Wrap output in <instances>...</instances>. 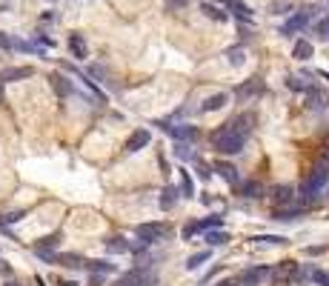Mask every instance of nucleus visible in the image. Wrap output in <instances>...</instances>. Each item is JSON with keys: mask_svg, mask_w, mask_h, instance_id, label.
<instances>
[{"mask_svg": "<svg viewBox=\"0 0 329 286\" xmlns=\"http://www.w3.org/2000/svg\"><path fill=\"white\" fill-rule=\"evenodd\" d=\"M243 143H246V140H243L241 135H235L232 129H229V123L212 132V146H215L218 155H241Z\"/></svg>", "mask_w": 329, "mask_h": 286, "instance_id": "f257e3e1", "label": "nucleus"}, {"mask_svg": "<svg viewBox=\"0 0 329 286\" xmlns=\"http://www.w3.org/2000/svg\"><path fill=\"white\" fill-rule=\"evenodd\" d=\"M326 183H329V166L323 163V160H318V163L312 166V175H309V178L303 180L300 192L307 195V198H312V195H318Z\"/></svg>", "mask_w": 329, "mask_h": 286, "instance_id": "f03ea898", "label": "nucleus"}, {"mask_svg": "<svg viewBox=\"0 0 329 286\" xmlns=\"http://www.w3.org/2000/svg\"><path fill=\"white\" fill-rule=\"evenodd\" d=\"M269 203H272V209H284V206H292L295 203V189L289 183H275V186H269Z\"/></svg>", "mask_w": 329, "mask_h": 286, "instance_id": "7ed1b4c3", "label": "nucleus"}, {"mask_svg": "<svg viewBox=\"0 0 329 286\" xmlns=\"http://www.w3.org/2000/svg\"><path fill=\"white\" fill-rule=\"evenodd\" d=\"M166 235H169L166 223H140V226H138V237H140V243H143V246L163 241Z\"/></svg>", "mask_w": 329, "mask_h": 286, "instance_id": "20e7f679", "label": "nucleus"}, {"mask_svg": "<svg viewBox=\"0 0 329 286\" xmlns=\"http://www.w3.org/2000/svg\"><path fill=\"white\" fill-rule=\"evenodd\" d=\"M149 143H152V132H149V129H135L129 135V140H126L123 152L126 155H138L140 149H146Z\"/></svg>", "mask_w": 329, "mask_h": 286, "instance_id": "39448f33", "label": "nucleus"}, {"mask_svg": "<svg viewBox=\"0 0 329 286\" xmlns=\"http://www.w3.org/2000/svg\"><path fill=\"white\" fill-rule=\"evenodd\" d=\"M255 112H241L238 114V117H235V121H229V129H232L235 135H241L243 140H246V135L249 132H252V129H255Z\"/></svg>", "mask_w": 329, "mask_h": 286, "instance_id": "423d86ee", "label": "nucleus"}, {"mask_svg": "<svg viewBox=\"0 0 329 286\" xmlns=\"http://www.w3.org/2000/svg\"><path fill=\"white\" fill-rule=\"evenodd\" d=\"M261 92H263V80L261 78H249L246 83H241L238 89H235V98L241 100V103H246V100L258 98Z\"/></svg>", "mask_w": 329, "mask_h": 286, "instance_id": "0eeeda50", "label": "nucleus"}, {"mask_svg": "<svg viewBox=\"0 0 329 286\" xmlns=\"http://www.w3.org/2000/svg\"><path fill=\"white\" fill-rule=\"evenodd\" d=\"M312 20V12H295L289 20L281 26V35L284 37H289V35H295V32H300V29H307V23Z\"/></svg>", "mask_w": 329, "mask_h": 286, "instance_id": "6e6552de", "label": "nucleus"}, {"mask_svg": "<svg viewBox=\"0 0 329 286\" xmlns=\"http://www.w3.org/2000/svg\"><path fill=\"white\" fill-rule=\"evenodd\" d=\"M307 109L309 112H315V114H321V112H326L329 109V98L318 89V86H312L307 92Z\"/></svg>", "mask_w": 329, "mask_h": 286, "instance_id": "1a4fd4ad", "label": "nucleus"}, {"mask_svg": "<svg viewBox=\"0 0 329 286\" xmlns=\"http://www.w3.org/2000/svg\"><path fill=\"white\" fill-rule=\"evenodd\" d=\"M272 275V269L269 266H258V269H246V272H241V283L243 286H258V283H263V280Z\"/></svg>", "mask_w": 329, "mask_h": 286, "instance_id": "9d476101", "label": "nucleus"}, {"mask_svg": "<svg viewBox=\"0 0 329 286\" xmlns=\"http://www.w3.org/2000/svg\"><path fill=\"white\" fill-rule=\"evenodd\" d=\"M115 286H152V278L143 269H132L126 275H120V280Z\"/></svg>", "mask_w": 329, "mask_h": 286, "instance_id": "9b49d317", "label": "nucleus"}, {"mask_svg": "<svg viewBox=\"0 0 329 286\" xmlns=\"http://www.w3.org/2000/svg\"><path fill=\"white\" fill-rule=\"evenodd\" d=\"M295 275H298V264H295V260H286V264H281L278 269L272 272L269 278L275 280L278 286H284V283H289V280H292Z\"/></svg>", "mask_w": 329, "mask_h": 286, "instance_id": "f8f14e48", "label": "nucleus"}, {"mask_svg": "<svg viewBox=\"0 0 329 286\" xmlns=\"http://www.w3.org/2000/svg\"><path fill=\"white\" fill-rule=\"evenodd\" d=\"M35 75L32 66H9V69L0 72V83H12V80H26Z\"/></svg>", "mask_w": 329, "mask_h": 286, "instance_id": "ddd939ff", "label": "nucleus"}, {"mask_svg": "<svg viewBox=\"0 0 329 286\" xmlns=\"http://www.w3.org/2000/svg\"><path fill=\"white\" fill-rule=\"evenodd\" d=\"M212 172H218V175L226 180L229 186H238V183H241V178H238V169H235L232 163H226V160H218V163L212 166Z\"/></svg>", "mask_w": 329, "mask_h": 286, "instance_id": "4468645a", "label": "nucleus"}, {"mask_svg": "<svg viewBox=\"0 0 329 286\" xmlns=\"http://www.w3.org/2000/svg\"><path fill=\"white\" fill-rule=\"evenodd\" d=\"M103 249L109 252V255H126V252H129V241L120 237V235H112V237L103 241Z\"/></svg>", "mask_w": 329, "mask_h": 286, "instance_id": "2eb2a0df", "label": "nucleus"}, {"mask_svg": "<svg viewBox=\"0 0 329 286\" xmlns=\"http://www.w3.org/2000/svg\"><path fill=\"white\" fill-rule=\"evenodd\" d=\"M229 103V94L226 92H215V94H209V98L204 100V106H200V112H218V109H223Z\"/></svg>", "mask_w": 329, "mask_h": 286, "instance_id": "dca6fc26", "label": "nucleus"}, {"mask_svg": "<svg viewBox=\"0 0 329 286\" xmlns=\"http://www.w3.org/2000/svg\"><path fill=\"white\" fill-rule=\"evenodd\" d=\"M52 89L60 94V98H69V94H74V83L66 75H52Z\"/></svg>", "mask_w": 329, "mask_h": 286, "instance_id": "f3484780", "label": "nucleus"}, {"mask_svg": "<svg viewBox=\"0 0 329 286\" xmlns=\"http://www.w3.org/2000/svg\"><path fill=\"white\" fill-rule=\"evenodd\" d=\"M241 186V195L243 198H263V195H266V189H263V183L261 180H243V183H238Z\"/></svg>", "mask_w": 329, "mask_h": 286, "instance_id": "a211bd4d", "label": "nucleus"}, {"mask_svg": "<svg viewBox=\"0 0 329 286\" xmlns=\"http://www.w3.org/2000/svg\"><path fill=\"white\" fill-rule=\"evenodd\" d=\"M55 264L66 266V269H83V266H86V260H83L81 255H72V252H63V255H55Z\"/></svg>", "mask_w": 329, "mask_h": 286, "instance_id": "6ab92c4d", "label": "nucleus"}, {"mask_svg": "<svg viewBox=\"0 0 329 286\" xmlns=\"http://www.w3.org/2000/svg\"><path fill=\"white\" fill-rule=\"evenodd\" d=\"M303 209H295V206H284V209H272V221H281V223H289V221H298Z\"/></svg>", "mask_w": 329, "mask_h": 286, "instance_id": "aec40b11", "label": "nucleus"}, {"mask_svg": "<svg viewBox=\"0 0 329 286\" xmlns=\"http://www.w3.org/2000/svg\"><path fill=\"white\" fill-rule=\"evenodd\" d=\"M178 200H181V189H178V186H166V189L161 192V209H163V212H169Z\"/></svg>", "mask_w": 329, "mask_h": 286, "instance_id": "412c9836", "label": "nucleus"}, {"mask_svg": "<svg viewBox=\"0 0 329 286\" xmlns=\"http://www.w3.org/2000/svg\"><path fill=\"white\" fill-rule=\"evenodd\" d=\"M229 241H232V237H229V232H223V229H206V243H209V246H226Z\"/></svg>", "mask_w": 329, "mask_h": 286, "instance_id": "4be33fe9", "label": "nucleus"}, {"mask_svg": "<svg viewBox=\"0 0 329 286\" xmlns=\"http://www.w3.org/2000/svg\"><path fill=\"white\" fill-rule=\"evenodd\" d=\"M312 55H315V49H312V43H309V40H295V46H292V57H295V60H309Z\"/></svg>", "mask_w": 329, "mask_h": 286, "instance_id": "5701e85b", "label": "nucleus"}, {"mask_svg": "<svg viewBox=\"0 0 329 286\" xmlns=\"http://www.w3.org/2000/svg\"><path fill=\"white\" fill-rule=\"evenodd\" d=\"M86 269H92L95 275H115L117 266L109 264V260H86Z\"/></svg>", "mask_w": 329, "mask_h": 286, "instance_id": "b1692460", "label": "nucleus"}, {"mask_svg": "<svg viewBox=\"0 0 329 286\" xmlns=\"http://www.w3.org/2000/svg\"><path fill=\"white\" fill-rule=\"evenodd\" d=\"M69 49H72V55L78 57V60H83V57L89 55V52H86V40H83L81 35H72V37H69Z\"/></svg>", "mask_w": 329, "mask_h": 286, "instance_id": "393cba45", "label": "nucleus"}, {"mask_svg": "<svg viewBox=\"0 0 329 286\" xmlns=\"http://www.w3.org/2000/svg\"><path fill=\"white\" fill-rule=\"evenodd\" d=\"M209 257H212V252H209V249H204V252H195V255H189V260H186V269H189V272L200 269V266H204L206 260H209Z\"/></svg>", "mask_w": 329, "mask_h": 286, "instance_id": "a878e982", "label": "nucleus"}, {"mask_svg": "<svg viewBox=\"0 0 329 286\" xmlns=\"http://www.w3.org/2000/svg\"><path fill=\"white\" fill-rule=\"evenodd\" d=\"M192 160H195V169H197V178H200V180H204V183H209V180H212V166H209V163H206V160H204V157H192Z\"/></svg>", "mask_w": 329, "mask_h": 286, "instance_id": "bb28decb", "label": "nucleus"}, {"mask_svg": "<svg viewBox=\"0 0 329 286\" xmlns=\"http://www.w3.org/2000/svg\"><path fill=\"white\" fill-rule=\"evenodd\" d=\"M307 278L312 280L315 286H329V272H323V269H318V266H312V269L307 272Z\"/></svg>", "mask_w": 329, "mask_h": 286, "instance_id": "cd10ccee", "label": "nucleus"}, {"mask_svg": "<svg viewBox=\"0 0 329 286\" xmlns=\"http://www.w3.org/2000/svg\"><path fill=\"white\" fill-rule=\"evenodd\" d=\"M58 241H60V235H46V237H40V241L35 243V252H52L55 246H58Z\"/></svg>", "mask_w": 329, "mask_h": 286, "instance_id": "c85d7f7f", "label": "nucleus"}, {"mask_svg": "<svg viewBox=\"0 0 329 286\" xmlns=\"http://www.w3.org/2000/svg\"><path fill=\"white\" fill-rule=\"evenodd\" d=\"M286 86H289L292 92H309V89H312V83H307V80L298 78V75H289V78H286Z\"/></svg>", "mask_w": 329, "mask_h": 286, "instance_id": "c756f323", "label": "nucleus"}, {"mask_svg": "<svg viewBox=\"0 0 329 286\" xmlns=\"http://www.w3.org/2000/svg\"><path fill=\"white\" fill-rule=\"evenodd\" d=\"M181 189L183 198H195V183H192V175L186 169H181Z\"/></svg>", "mask_w": 329, "mask_h": 286, "instance_id": "7c9ffc66", "label": "nucleus"}, {"mask_svg": "<svg viewBox=\"0 0 329 286\" xmlns=\"http://www.w3.org/2000/svg\"><path fill=\"white\" fill-rule=\"evenodd\" d=\"M252 241L261 243V246H263V243H266V246H284L286 237H281V235H255Z\"/></svg>", "mask_w": 329, "mask_h": 286, "instance_id": "2f4dec72", "label": "nucleus"}, {"mask_svg": "<svg viewBox=\"0 0 329 286\" xmlns=\"http://www.w3.org/2000/svg\"><path fill=\"white\" fill-rule=\"evenodd\" d=\"M226 6L232 9V12L238 14V17H246V20H249V17H252V9H249L246 3H241V0H229Z\"/></svg>", "mask_w": 329, "mask_h": 286, "instance_id": "473e14b6", "label": "nucleus"}, {"mask_svg": "<svg viewBox=\"0 0 329 286\" xmlns=\"http://www.w3.org/2000/svg\"><path fill=\"white\" fill-rule=\"evenodd\" d=\"M200 9H204V12H206V17H212V20H220V23H223V20H229V14L223 12V9H218V6H209V3H204Z\"/></svg>", "mask_w": 329, "mask_h": 286, "instance_id": "72a5a7b5", "label": "nucleus"}, {"mask_svg": "<svg viewBox=\"0 0 329 286\" xmlns=\"http://www.w3.org/2000/svg\"><path fill=\"white\" fill-rule=\"evenodd\" d=\"M89 72H92L95 78H100L103 83H109L112 89H117V86H115V80H112V72H106V69H103V66H92V69H89Z\"/></svg>", "mask_w": 329, "mask_h": 286, "instance_id": "f704fd0d", "label": "nucleus"}, {"mask_svg": "<svg viewBox=\"0 0 329 286\" xmlns=\"http://www.w3.org/2000/svg\"><path fill=\"white\" fill-rule=\"evenodd\" d=\"M189 149H192L189 143H181V140H175V149H172V152H175V155L181 157V160H192V157H195V155H192Z\"/></svg>", "mask_w": 329, "mask_h": 286, "instance_id": "c9c22d12", "label": "nucleus"}, {"mask_svg": "<svg viewBox=\"0 0 329 286\" xmlns=\"http://www.w3.org/2000/svg\"><path fill=\"white\" fill-rule=\"evenodd\" d=\"M197 232H204V223H200V221H192V223H186V226H183L181 235L186 237V241H189L192 235H197Z\"/></svg>", "mask_w": 329, "mask_h": 286, "instance_id": "e433bc0d", "label": "nucleus"}, {"mask_svg": "<svg viewBox=\"0 0 329 286\" xmlns=\"http://www.w3.org/2000/svg\"><path fill=\"white\" fill-rule=\"evenodd\" d=\"M204 223V232L206 229H218V226H223V214H209L206 221H200Z\"/></svg>", "mask_w": 329, "mask_h": 286, "instance_id": "4c0bfd02", "label": "nucleus"}, {"mask_svg": "<svg viewBox=\"0 0 329 286\" xmlns=\"http://www.w3.org/2000/svg\"><path fill=\"white\" fill-rule=\"evenodd\" d=\"M226 55H229V63H232V66H241V63H243V49H241V46L229 49Z\"/></svg>", "mask_w": 329, "mask_h": 286, "instance_id": "58836bf2", "label": "nucleus"}, {"mask_svg": "<svg viewBox=\"0 0 329 286\" xmlns=\"http://www.w3.org/2000/svg\"><path fill=\"white\" fill-rule=\"evenodd\" d=\"M315 32H318V35H321L323 40H329V14H326V17H323L321 23H318V29H315Z\"/></svg>", "mask_w": 329, "mask_h": 286, "instance_id": "ea45409f", "label": "nucleus"}, {"mask_svg": "<svg viewBox=\"0 0 329 286\" xmlns=\"http://www.w3.org/2000/svg\"><path fill=\"white\" fill-rule=\"evenodd\" d=\"M20 218H23V212H20V209H17V212H9V214H3V221H0V223H3V226H6V223H17V221H20Z\"/></svg>", "mask_w": 329, "mask_h": 286, "instance_id": "a19ab883", "label": "nucleus"}, {"mask_svg": "<svg viewBox=\"0 0 329 286\" xmlns=\"http://www.w3.org/2000/svg\"><path fill=\"white\" fill-rule=\"evenodd\" d=\"M12 43H15V37H9L0 32V49H12Z\"/></svg>", "mask_w": 329, "mask_h": 286, "instance_id": "79ce46f5", "label": "nucleus"}, {"mask_svg": "<svg viewBox=\"0 0 329 286\" xmlns=\"http://www.w3.org/2000/svg\"><path fill=\"white\" fill-rule=\"evenodd\" d=\"M329 246H307V255H323Z\"/></svg>", "mask_w": 329, "mask_h": 286, "instance_id": "37998d69", "label": "nucleus"}, {"mask_svg": "<svg viewBox=\"0 0 329 286\" xmlns=\"http://www.w3.org/2000/svg\"><path fill=\"white\" fill-rule=\"evenodd\" d=\"M186 3H189V0H166V6H169V9H183Z\"/></svg>", "mask_w": 329, "mask_h": 286, "instance_id": "c03bdc74", "label": "nucleus"}, {"mask_svg": "<svg viewBox=\"0 0 329 286\" xmlns=\"http://www.w3.org/2000/svg\"><path fill=\"white\" fill-rule=\"evenodd\" d=\"M215 286H238V280H232V278H226V280H218Z\"/></svg>", "mask_w": 329, "mask_h": 286, "instance_id": "a18cd8bd", "label": "nucleus"}, {"mask_svg": "<svg viewBox=\"0 0 329 286\" xmlns=\"http://www.w3.org/2000/svg\"><path fill=\"white\" fill-rule=\"evenodd\" d=\"M103 283V275H95V272H92V286H100Z\"/></svg>", "mask_w": 329, "mask_h": 286, "instance_id": "49530a36", "label": "nucleus"}, {"mask_svg": "<svg viewBox=\"0 0 329 286\" xmlns=\"http://www.w3.org/2000/svg\"><path fill=\"white\" fill-rule=\"evenodd\" d=\"M321 160H323V163L329 166V146H326V152H323V157H321Z\"/></svg>", "mask_w": 329, "mask_h": 286, "instance_id": "de8ad7c7", "label": "nucleus"}, {"mask_svg": "<svg viewBox=\"0 0 329 286\" xmlns=\"http://www.w3.org/2000/svg\"><path fill=\"white\" fill-rule=\"evenodd\" d=\"M60 286H78L74 280H60Z\"/></svg>", "mask_w": 329, "mask_h": 286, "instance_id": "09e8293b", "label": "nucleus"}, {"mask_svg": "<svg viewBox=\"0 0 329 286\" xmlns=\"http://www.w3.org/2000/svg\"><path fill=\"white\" fill-rule=\"evenodd\" d=\"M6 286H23V283H17V280H9V283Z\"/></svg>", "mask_w": 329, "mask_h": 286, "instance_id": "8fccbe9b", "label": "nucleus"}, {"mask_svg": "<svg viewBox=\"0 0 329 286\" xmlns=\"http://www.w3.org/2000/svg\"><path fill=\"white\" fill-rule=\"evenodd\" d=\"M0 103H3V83H0Z\"/></svg>", "mask_w": 329, "mask_h": 286, "instance_id": "3c124183", "label": "nucleus"}, {"mask_svg": "<svg viewBox=\"0 0 329 286\" xmlns=\"http://www.w3.org/2000/svg\"><path fill=\"white\" fill-rule=\"evenodd\" d=\"M218 3H229V0H218Z\"/></svg>", "mask_w": 329, "mask_h": 286, "instance_id": "603ef678", "label": "nucleus"}]
</instances>
